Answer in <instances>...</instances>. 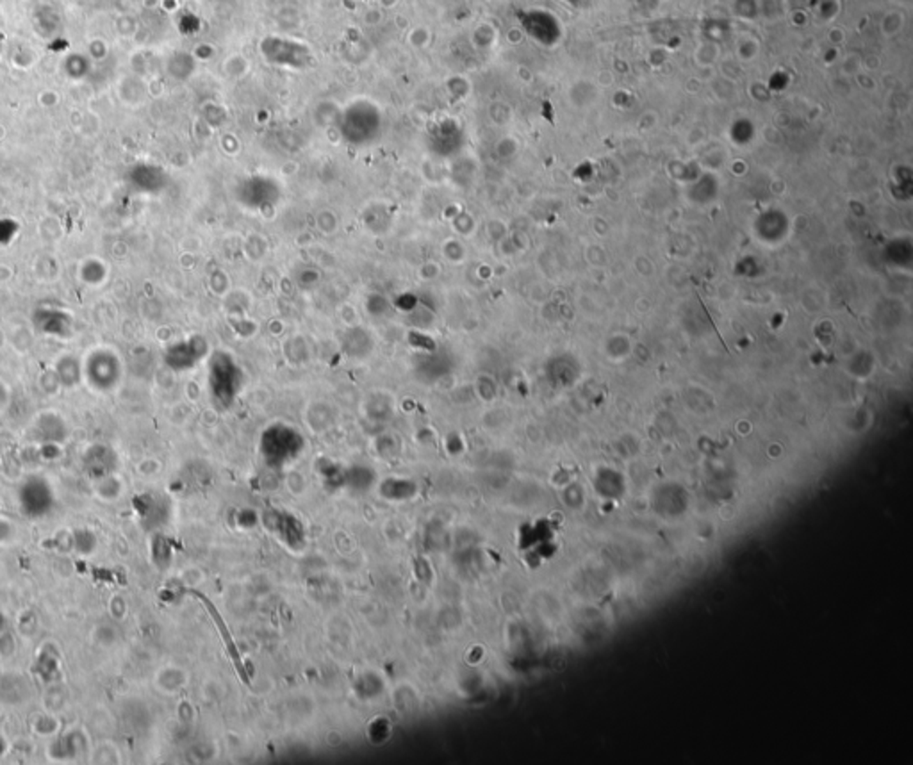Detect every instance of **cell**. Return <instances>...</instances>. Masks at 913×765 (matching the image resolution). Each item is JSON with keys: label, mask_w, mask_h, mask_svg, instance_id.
<instances>
[{"label": "cell", "mask_w": 913, "mask_h": 765, "mask_svg": "<svg viewBox=\"0 0 913 765\" xmlns=\"http://www.w3.org/2000/svg\"><path fill=\"white\" fill-rule=\"evenodd\" d=\"M54 371L63 387H76L82 379V364L76 357H61Z\"/></svg>", "instance_id": "cell-7"}, {"label": "cell", "mask_w": 913, "mask_h": 765, "mask_svg": "<svg viewBox=\"0 0 913 765\" xmlns=\"http://www.w3.org/2000/svg\"><path fill=\"white\" fill-rule=\"evenodd\" d=\"M16 651V639L9 634V630H6L4 634H0V657L8 660L15 655Z\"/></svg>", "instance_id": "cell-11"}, {"label": "cell", "mask_w": 913, "mask_h": 765, "mask_svg": "<svg viewBox=\"0 0 913 765\" xmlns=\"http://www.w3.org/2000/svg\"><path fill=\"white\" fill-rule=\"evenodd\" d=\"M125 610H127V605H125L124 598L122 596H113L111 602H109V612L115 619H124Z\"/></svg>", "instance_id": "cell-13"}, {"label": "cell", "mask_w": 913, "mask_h": 765, "mask_svg": "<svg viewBox=\"0 0 913 765\" xmlns=\"http://www.w3.org/2000/svg\"><path fill=\"white\" fill-rule=\"evenodd\" d=\"M87 753V737L80 729L68 731L50 745L48 755L54 760H77Z\"/></svg>", "instance_id": "cell-5"}, {"label": "cell", "mask_w": 913, "mask_h": 765, "mask_svg": "<svg viewBox=\"0 0 913 765\" xmlns=\"http://www.w3.org/2000/svg\"><path fill=\"white\" fill-rule=\"evenodd\" d=\"M96 546H99V539H96L95 532L87 530V528H77L72 532V550L76 553L89 557L95 553Z\"/></svg>", "instance_id": "cell-8"}, {"label": "cell", "mask_w": 913, "mask_h": 765, "mask_svg": "<svg viewBox=\"0 0 913 765\" xmlns=\"http://www.w3.org/2000/svg\"><path fill=\"white\" fill-rule=\"evenodd\" d=\"M95 639H96V642H99V644L113 646L116 642V632L113 630V626L102 625L95 630Z\"/></svg>", "instance_id": "cell-12"}, {"label": "cell", "mask_w": 913, "mask_h": 765, "mask_svg": "<svg viewBox=\"0 0 913 765\" xmlns=\"http://www.w3.org/2000/svg\"><path fill=\"white\" fill-rule=\"evenodd\" d=\"M13 537H15V526H13V523L9 519L0 516V544H6Z\"/></svg>", "instance_id": "cell-14"}, {"label": "cell", "mask_w": 913, "mask_h": 765, "mask_svg": "<svg viewBox=\"0 0 913 765\" xmlns=\"http://www.w3.org/2000/svg\"><path fill=\"white\" fill-rule=\"evenodd\" d=\"M196 596H199L200 602L203 603V606H206V610H207V612H209L210 619H213V621H215L216 628H218L220 637H222L223 644H225L227 655H229V658H231V662H232V666H234L236 673L239 674V678H241L243 682L248 683V682H250V678L247 676V671H245V666H243V660H241V655H239L238 646H236V642H234V639H232L231 632H229V628H227L225 621H223V618H222V615H220L218 610H216V606L213 605V603H210V599H207L206 596H202V594H200V592H196Z\"/></svg>", "instance_id": "cell-3"}, {"label": "cell", "mask_w": 913, "mask_h": 765, "mask_svg": "<svg viewBox=\"0 0 913 765\" xmlns=\"http://www.w3.org/2000/svg\"><path fill=\"white\" fill-rule=\"evenodd\" d=\"M116 464H118V458H116L115 450L106 446V444H93L84 453V469L95 480L115 473Z\"/></svg>", "instance_id": "cell-4"}, {"label": "cell", "mask_w": 913, "mask_h": 765, "mask_svg": "<svg viewBox=\"0 0 913 765\" xmlns=\"http://www.w3.org/2000/svg\"><path fill=\"white\" fill-rule=\"evenodd\" d=\"M32 726H34V731H36L38 735L47 737V735L56 734L57 728H59V722H57L56 715H52V713H41V715H38L36 721H34V724Z\"/></svg>", "instance_id": "cell-10"}, {"label": "cell", "mask_w": 913, "mask_h": 765, "mask_svg": "<svg viewBox=\"0 0 913 765\" xmlns=\"http://www.w3.org/2000/svg\"><path fill=\"white\" fill-rule=\"evenodd\" d=\"M18 507L29 519H41L56 507V490L43 476H29L18 489Z\"/></svg>", "instance_id": "cell-2"}, {"label": "cell", "mask_w": 913, "mask_h": 765, "mask_svg": "<svg viewBox=\"0 0 913 765\" xmlns=\"http://www.w3.org/2000/svg\"><path fill=\"white\" fill-rule=\"evenodd\" d=\"M38 439L43 444H61L68 437V427L64 419L56 412H43L34 425Z\"/></svg>", "instance_id": "cell-6"}, {"label": "cell", "mask_w": 913, "mask_h": 765, "mask_svg": "<svg viewBox=\"0 0 913 765\" xmlns=\"http://www.w3.org/2000/svg\"><path fill=\"white\" fill-rule=\"evenodd\" d=\"M95 495L102 502H115V500H118L122 496V480L115 473L108 474L103 479H99L95 486Z\"/></svg>", "instance_id": "cell-9"}, {"label": "cell", "mask_w": 913, "mask_h": 765, "mask_svg": "<svg viewBox=\"0 0 913 765\" xmlns=\"http://www.w3.org/2000/svg\"><path fill=\"white\" fill-rule=\"evenodd\" d=\"M8 630V618H6L4 610L0 609V634H4Z\"/></svg>", "instance_id": "cell-16"}, {"label": "cell", "mask_w": 913, "mask_h": 765, "mask_svg": "<svg viewBox=\"0 0 913 765\" xmlns=\"http://www.w3.org/2000/svg\"><path fill=\"white\" fill-rule=\"evenodd\" d=\"M9 402V391L4 384L0 382V411H4V407L8 405Z\"/></svg>", "instance_id": "cell-15"}, {"label": "cell", "mask_w": 913, "mask_h": 765, "mask_svg": "<svg viewBox=\"0 0 913 765\" xmlns=\"http://www.w3.org/2000/svg\"><path fill=\"white\" fill-rule=\"evenodd\" d=\"M82 377L99 393L116 389L122 379V363L109 348H99L87 355L82 364Z\"/></svg>", "instance_id": "cell-1"}]
</instances>
